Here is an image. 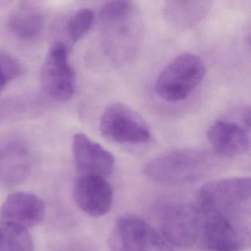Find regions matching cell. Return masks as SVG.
<instances>
[{
  "label": "cell",
  "instance_id": "obj_1",
  "mask_svg": "<svg viewBox=\"0 0 251 251\" xmlns=\"http://www.w3.org/2000/svg\"><path fill=\"white\" fill-rule=\"evenodd\" d=\"M102 55L114 65H120L134 52L141 35L137 11L130 1L105 4L100 13Z\"/></svg>",
  "mask_w": 251,
  "mask_h": 251
},
{
  "label": "cell",
  "instance_id": "obj_2",
  "mask_svg": "<svg viewBox=\"0 0 251 251\" xmlns=\"http://www.w3.org/2000/svg\"><path fill=\"white\" fill-rule=\"evenodd\" d=\"M201 211H211L250 232L251 183L249 177L208 182L198 195Z\"/></svg>",
  "mask_w": 251,
  "mask_h": 251
},
{
  "label": "cell",
  "instance_id": "obj_3",
  "mask_svg": "<svg viewBox=\"0 0 251 251\" xmlns=\"http://www.w3.org/2000/svg\"><path fill=\"white\" fill-rule=\"evenodd\" d=\"M212 167L208 154L199 150H174L151 160L144 173L151 181L166 186H179L198 181Z\"/></svg>",
  "mask_w": 251,
  "mask_h": 251
},
{
  "label": "cell",
  "instance_id": "obj_4",
  "mask_svg": "<svg viewBox=\"0 0 251 251\" xmlns=\"http://www.w3.org/2000/svg\"><path fill=\"white\" fill-rule=\"evenodd\" d=\"M205 64L193 54H183L162 70L155 85V93L166 102L184 100L199 86L205 75Z\"/></svg>",
  "mask_w": 251,
  "mask_h": 251
},
{
  "label": "cell",
  "instance_id": "obj_5",
  "mask_svg": "<svg viewBox=\"0 0 251 251\" xmlns=\"http://www.w3.org/2000/svg\"><path fill=\"white\" fill-rule=\"evenodd\" d=\"M101 134L119 144L140 145L151 139V131L145 120L136 111L123 104L109 105L100 123Z\"/></svg>",
  "mask_w": 251,
  "mask_h": 251
},
{
  "label": "cell",
  "instance_id": "obj_6",
  "mask_svg": "<svg viewBox=\"0 0 251 251\" xmlns=\"http://www.w3.org/2000/svg\"><path fill=\"white\" fill-rule=\"evenodd\" d=\"M41 85L47 96L58 101L70 100L75 91L76 78L69 61L67 46L56 42L42 64Z\"/></svg>",
  "mask_w": 251,
  "mask_h": 251
},
{
  "label": "cell",
  "instance_id": "obj_7",
  "mask_svg": "<svg viewBox=\"0 0 251 251\" xmlns=\"http://www.w3.org/2000/svg\"><path fill=\"white\" fill-rule=\"evenodd\" d=\"M73 152L78 176L106 179L114 170V155L84 133H77L73 138Z\"/></svg>",
  "mask_w": 251,
  "mask_h": 251
},
{
  "label": "cell",
  "instance_id": "obj_8",
  "mask_svg": "<svg viewBox=\"0 0 251 251\" xmlns=\"http://www.w3.org/2000/svg\"><path fill=\"white\" fill-rule=\"evenodd\" d=\"M199 225V214L195 208L189 205H174L163 217L161 232L171 245L189 248L196 242Z\"/></svg>",
  "mask_w": 251,
  "mask_h": 251
},
{
  "label": "cell",
  "instance_id": "obj_9",
  "mask_svg": "<svg viewBox=\"0 0 251 251\" xmlns=\"http://www.w3.org/2000/svg\"><path fill=\"white\" fill-rule=\"evenodd\" d=\"M73 196L77 206L93 217L108 214L114 199L111 184L106 179L98 176H78Z\"/></svg>",
  "mask_w": 251,
  "mask_h": 251
},
{
  "label": "cell",
  "instance_id": "obj_10",
  "mask_svg": "<svg viewBox=\"0 0 251 251\" xmlns=\"http://www.w3.org/2000/svg\"><path fill=\"white\" fill-rule=\"evenodd\" d=\"M203 215V233L206 245L212 251H239L249 245L250 233L211 211Z\"/></svg>",
  "mask_w": 251,
  "mask_h": 251
},
{
  "label": "cell",
  "instance_id": "obj_11",
  "mask_svg": "<svg viewBox=\"0 0 251 251\" xmlns=\"http://www.w3.org/2000/svg\"><path fill=\"white\" fill-rule=\"evenodd\" d=\"M45 211V202L40 197L30 192H17L7 197L0 209V217L2 222L27 230L43 220Z\"/></svg>",
  "mask_w": 251,
  "mask_h": 251
},
{
  "label": "cell",
  "instance_id": "obj_12",
  "mask_svg": "<svg viewBox=\"0 0 251 251\" xmlns=\"http://www.w3.org/2000/svg\"><path fill=\"white\" fill-rule=\"evenodd\" d=\"M214 152L225 157H236L249 152L250 128L236 122L219 120L207 132Z\"/></svg>",
  "mask_w": 251,
  "mask_h": 251
},
{
  "label": "cell",
  "instance_id": "obj_13",
  "mask_svg": "<svg viewBox=\"0 0 251 251\" xmlns=\"http://www.w3.org/2000/svg\"><path fill=\"white\" fill-rule=\"evenodd\" d=\"M31 171L27 147L15 138L0 140V180L9 186L25 181Z\"/></svg>",
  "mask_w": 251,
  "mask_h": 251
},
{
  "label": "cell",
  "instance_id": "obj_14",
  "mask_svg": "<svg viewBox=\"0 0 251 251\" xmlns=\"http://www.w3.org/2000/svg\"><path fill=\"white\" fill-rule=\"evenodd\" d=\"M155 233L141 217L123 216L116 222L110 237L111 251H143Z\"/></svg>",
  "mask_w": 251,
  "mask_h": 251
},
{
  "label": "cell",
  "instance_id": "obj_15",
  "mask_svg": "<svg viewBox=\"0 0 251 251\" xmlns=\"http://www.w3.org/2000/svg\"><path fill=\"white\" fill-rule=\"evenodd\" d=\"M42 11L28 2H23L14 8L8 21L10 30L23 41H32L39 37L43 30Z\"/></svg>",
  "mask_w": 251,
  "mask_h": 251
},
{
  "label": "cell",
  "instance_id": "obj_16",
  "mask_svg": "<svg viewBox=\"0 0 251 251\" xmlns=\"http://www.w3.org/2000/svg\"><path fill=\"white\" fill-rule=\"evenodd\" d=\"M208 2H167L165 14L168 21L179 28H189L199 23L209 9Z\"/></svg>",
  "mask_w": 251,
  "mask_h": 251
},
{
  "label": "cell",
  "instance_id": "obj_17",
  "mask_svg": "<svg viewBox=\"0 0 251 251\" xmlns=\"http://www.w3.org/2000/svg\"><path fill=\"white\" fill-rule=\"evenodd\" d=\"M0 251H34L28 230L12 223L0 222Z\"/></svg>",
  "mask_w": 251,
  "mask_h": 251
},
{
  "label": "cell",
  "instance_id": "obj_18",
  "mask_svg": "<svg viewBox=\"0 0 251 251\" xmlns=\"http://www.w3.org/2000/svg\"><path fill=\"white\" fill-rule=\"evenodd\" d=\"M94 12L88 8H83L73 14L66 27V33L73 43L81 40L92 28Z\"/></svg>",
  "mask_w": 251,
  "mask_h": 251
},
{
  "label": "cell",
  "instance_id": "obj_19",
  "mask_svg": "<svg viewBox=\"0 0 251 251\" xmlns=\"http://www.w3.org/2000/svg\"><path fill=\"white\" fill-rule=\"evenodd\" d=\"M0 60L2 70L8 82L21 76L23 67L21 63L12 55L6 53H0Z\"/></svg>",
  "mask_w": 251,
  "mask_h": 251
},
{
  "label": "cell",
  "instance_id": "obj_20",
  "mask_svg": "<svg viewBox=\"0 0 251 251\" xmlns=\"http://www.w3.org/2000/svg\"><path fill=\"white\" fill-rule=\"evenodd\" d=\"M143 251H172L162 238L156 233Z\"/></svg>",
  "mask_w": 251,
  "mask_h": 251
},
{
  "label": "cell",
  "instance_id": "obj_21",
  "mask_svg": "<svg viewBox=\"0 0 251 251\" xmlns=\"http://www.w3.org/2000/svg\"><path fill=\"white\" fill-rule=\"evenodd\" d=\"M7 83H8V80H7L5 74H4L2 64H1V60H0V95L3 92Z\"/></svg>",
  "mask_w": 251,
  "mask_h": 251
}]
</instances>
